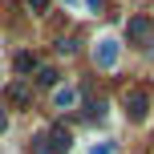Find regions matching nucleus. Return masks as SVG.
I'll return each mask as SVG.
<instances>
[{"label": "nucleus", "mask_w": 154, "mask_h": 154, "mask_svg": "<svg viewBox=\"0 0 154 154\" xmlns=\"http://www.w3.org/2000/svg\"><path fill=\"white\" fill-rule=\"evenodd\" d=\"M29 69H37V57L32 53H16V73H29Z\"/></svg>", "instance_id": "nucleus-7"}, {"label": "nucleus", "mask_w": 154, "mask_h": 154, "mask_svg": "<svg viewBox=\"0 0 154 154\" xmlns=\"http://www.w3.org/2000/svg\"><path fill=\"white\" fill-rule=\"evenodd\" d=\"M93 61H97L101 69H114V65H118V41H97V49H93Z\"/></svg>", "instance_id": "nucleus-2"}, {"label": "nucleus", "mask_w": 154, "mask_h": 154, "mask_svg": "<svg viewBox=\"0 0 154 154\" xmlns=\"http://www.w3.org/2000/svg\"><path fill=\"white\" fill-rule=\"evenodd\" d=\"M73 101H77V93H73V89H57V106H61V109H69Z\"/></svg>", "instance_id": "nucleus-8"}, {"label": "nucleus", "mask_w": 154, "mask_h": 154, "mask_svg": "<svg viewBox=\"0 0 154 154\" xmlns=\"http://www.w3.org/2000/svg\"><path fill=\"white\" fill-rule=\"evenodd\" d=\"M93 154H114V146H93Z\"/></svg>", "instance_id": "nucleus-12"}, {"label": "nucleus", "mask_w": 154, "mask_h": 154, "mask_svg": "<svg viewBox=\"0 0 154 154\" xmlns=\"http://www.w3.org/2000/svg\"><path fill=\"white\" fill-rule=\"evenodd\" d=\"M32 154H53V150H49V138H45V134H37V138H32Z\"/></svg>", "instance_id": "nucleus-9"}, {"label": "nucleus", "mask_w": 154, "mask_h": 154, "mask_svg": "<svg viewBox=\"0 0 154 154\" xmlns=\"http://www.w3.org/2000/svg\"><path fill=\"white\" fill-rule=\"evenodd\" d=\"M37 85H41V89H53V85H57V69H49V65L37 69Z\"/></svg>", "instance_id": "nucleus-6"}, {"label": "nucleus", "mask_w": 154, "mask_h": 154, "mask_svg": "<svg viewBox=\"0 0 154 154\" xmlns=\"http://www.w3.org/2000/svg\"><path fill=\"white\" fill-rule=\"evenodd\" d=\"M4 126H8V118H4V109H0V134H4Z\"/></svg>", "instance_id": "nucleus-13"}, {"label": "nucleus", "mask_w": 154, "mask_h": 154, "mask_svg": "<svg viewBox=\"0 0 154 154\" xmlns=\"http://www.w3.org/2000/svg\"><path fill=\"white\" fill-rule=\"evenodd\" d=\"M45 138H49V150H53V154H65V150L73 146V138H69V130H65V126H57V130L45 134Z\"/></svg>", "instance_id": "nucleus-4"}, {"label": "nucleus", "mask_w": 154, "mask_h": 154, "mask_svg": "<svg viewBox=\"0 0 154 154\" xmlns=\"http://www.w3.org/2000/svg\"><path fill=\"white\" fill-rule=\"evenodd\" d=\"M8 101H12V106H24V101H29V85H8Z\"/></svg>", "instance_id": "nucleus-5"}, {"label": "nucleus", "mask_w": 154, "mask_h": 154, "mask_svg": "<svg viewBox=\"0 0 154 154\" xmlns=\"http://www.w3.org/2000/svg\"><path fill=\"white\" fill-rule=\"evenodd\" d=\"M29 8H32V12H45V8H49V0H29Z\"/></svg>", "instance_id": "nucleus-11"}, {"label": "nucleus", "mask_w": 154, "mask_h": 154, "mask_svg": "<svg viewBox=\"0 0 154 154\" xmlns=\"http://www.w3.org/2000/svg\"><path fill=\"white\" fill-rule=\"evenodd\" d=\"M122 106H126V118L130 122H142V118L150 114V97H146V89H130L122 97Z\"/></svg>", "instance_id": "nucleus-1"}, {"label": "nucleus", "mask_w": 154, "mask_h": 154, "mask_svg": "<svg viewBox=\"0 0 154 154\" xmlns=\"http://www.w3.org/2000/svg\"><path fill=\"white\" fill-rule=\"evenodd\" d=\"M57 49H61V53H77V41H73V37H65V41H61Z\"/></svg>", "instance_id": "nucleus-10"}, {"label": "nucleus", "mask_w": 154, "mask_h": 154, "mask_svg": "<svg viewBox=\"0 0 154 154\" xmlns=\"http://www.w3.org/2000/svg\"><path fill=\"white\" fill-rule=\"evenodd\" d=\"M126 37H130L134 45H142V41L150 37V20H146V16H130V24H126Z\"/></svg>", "instance_id": "nucleus-3"}]
</instances>
